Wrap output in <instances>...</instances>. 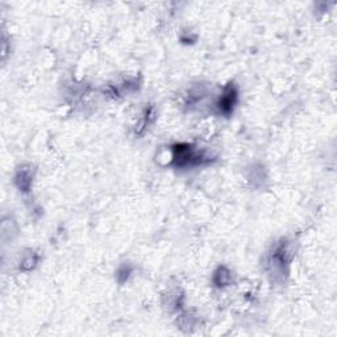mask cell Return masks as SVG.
I'll use <instances>...</instances> for the list:
<instances>
[{"instance_id": "cell-1", "label": "cell", "mask_w": 337, "mask_h": 337, "mask_svg": "<svg viewBox=\"0 0 337 337\" xmlns=\"http://www.w3.org/2000/svg\"><path fill=\"white\" fill-rule=\"evenodd\" d=\"M236 95H237V94H236V91L232 89V87H228V89L225 90L224 95L222 96L220 102H219V107L222 109V112L224 113L231 112L236 103Z\"/></svg>"}]
</instances>
